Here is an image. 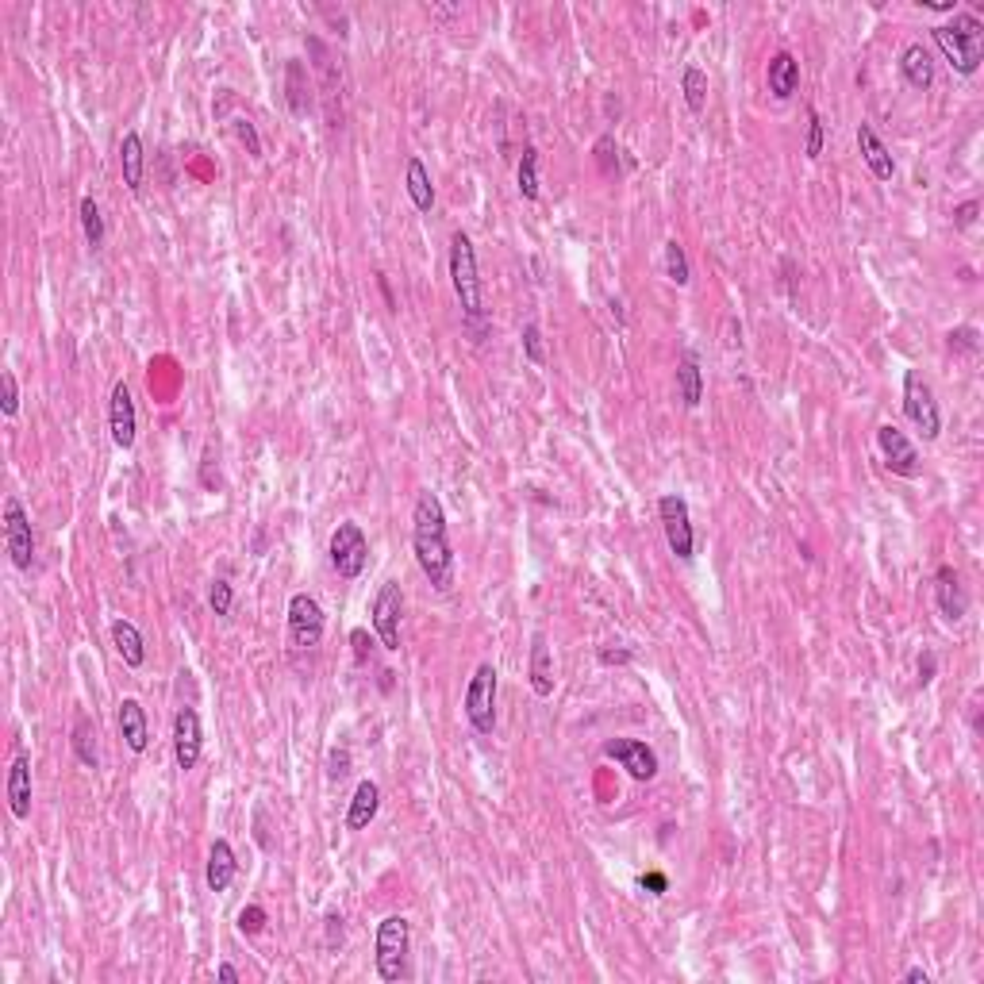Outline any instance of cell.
Wrapping results in <instances>:
<instances>
[{"label": "cell", "mask_w": 984, "mask_h": 984, "mask_svg": "<svg viewBox=\"0 0 984 984\" xmlns=\"http://www.w3.org/2000/svg\"><path fill=\"white\" fill-rule=\"evenodd\" d=\"M412 546H416V562L423 577L435 585V592L454 589V550H450V531H446V512L443 500L431 489L416 496V512H412Z\"/></svg>", "instance_id": "obj_1"}, {"label": "cell", "mask_w": 984, "mask_h": 984, "mask_svg": "<svg viewBox=\"0 0 984 984\" xmlns=\"http://www.w3.org/2000/svg\"><path fill=\"white\" fill-rule=\"evenodd\" d=\"M938 50L946 54L950 70H958L961 77H973L981 70L984 58V24L973 16V12H958L950 24L931 27Z\"/></svg>", "instance_id": "obj_2"}, {"label": "cell", "mask_w": 984, "mask_h": 984, "mask_svg": "<svg viewBox=\"0 0 984 984\" xmlns=\"http://www.w3.org/2000/svg\"><path fill=\"white\" fill-rule=\"evenodd\" d=\"M450 285L454 296L462 304V316L469 320V327H481L485 323V296H481V277H477V250L466 231H454L450 235Z\"/></svg>", "instance_id": "obj_3"}, {"label": "cell", "mask_w": 984, "mask_h": 984, "mask_svg": "<svg viewBox=\"0 0 984 984\" xmlns=\"http://www.w3.org/2000/svg\"><path fill=\"white\" fill-rule=\"evenodd\" d=\"M377 977L389 984L412 977V923L404 915H385L377 923Z\"/></svg>", "instance_id": "obj_4"}, {"label": "cell", "mask_w": 984, "mask_h": 984, "mask_svg": "<svg viewBox=\"0 0 984 984\" xmlns=\"http://www.w3.org/2000/svg\"><path fill=\"white\" fill-rule=\"evenodd\" d=\"M496 685H500V673L492 662H481L469 677L466 689V719L477 735H492L496 731Z\"/></svg>", "instance_id": "obj_5"}, {"label": "cell", "mask_w": 984, "mask_h": 984, "mask_svg": "<svg viewBox=\"0 0 984 984\" xmlns=\"http://www.w3.org/2000/svg\"><path fill=\"white\" fill-rule=\"evenodd\" d=\"M904 416L923 431L927 443H935L938 435H942V412H938L935 389H931V381L919 369L904 373Z\"/></svg>", "instance_id": "obj_6"}, {"label": "cell", "mask_w": 984, "mask_h": 984, "mask_svg": "<svg viewBox=\"0 0 984 984\" xmlns=\"http://www.w3.org/2000/svg\"><path fill=\"white\" fill-rule=\"evenodd\" d=\"M327 554H331V566L343 581H354L362 577V569L369 562V539L366 531L354 523V519H343L335 531H331V542H327Z\"/></svg>", "instance_id": "obj_7"}, {"label": "cell", "mask_w": 984, "mask_h": 984, "mask_svg": "<svg viewBox=\"0 0 984 984\" xmlns=\"http://www.w3.org/2000/svg\"><path fill=\"white\" fill-rule=\"evenodd\" d=\"M658 516H662V531H665L669 550H673L681 562H692V558H696V527H692L685 496L665 492L662 500H658Z\"/></svg>", "instance_id": "obj_8"}, {"label": "cell", "mask_w": 984, "mask_h": 984, "mask_svg": "<svg viewBox=\"0 0 984 984\" xmlns=\"http://www.w3.org/2000/svg\"><path fill=\"white\" fill-rule=\"evenodd\" d=\"M369 619H373V631L385 650H400V619H404V592L396 581H385L377 596H373V608H369Z\"/></svg>", "instance_id": "obj_9"}, {"label": "cell", "mask_w": 984, "mask_h": 984, "mask_svg": "<svg viewBox=\"0 0 984 984\" xmlns=\"http://www.w3.org/2000/svg\"><path fill=\"white\" fill-rule=\"evenodd\" d=\"M323 627H327V619H323L320 600L312 592H296L293 600H289V639H293L296 650L320 646Z\"/></svg>", "instance_id": "obj_10"}, {"label": "cell", "mask_w": 984, "mask_h": 984, "mask_svg": "<svg viewBox=\"0 0 984 984\" xmlns=\"http://www.w3.org/2000/svg\"><path fill=\"white\" fill-rule=\"evenodd\" d=\"M4 546L12 554V566L31 569V562H35V531H31V516L24 512V504L16 496L4 500Z\"/></svg>", "instance_id": "obj_11"}, {"label": "cell", "mask_w": 984, "mask_h": 984, "mask_svg": "<svg viewBox=\"0 0 984 984\" xmlns=\"http://www.w3.org/2000/svg\"><path fill=\"white\" fill-rule=\"evenodd\" d=\"M877 446H881V454H885V466L892 469L896 477H908V481H915V477L923 473V458H919L915 443H911L900 427L881 423V427H877Z\"/></svg>", "instance_id": "obj_12"}, {"label": "cell", "mask_w": 984, "mask_h": 984, "mask_svg": "<svg viewBox=\"0 0 984 984\" xmlns=\"http://www.w3.org/2000/svg\"><path fill=\"white\" fill-rule=\"evenodd\" d=\"M604 758L619 762L635 781H642V785L658 777V754H654V746H646L642 738H608V742H604Z\"/></svg>", "instance_id": "obj_13"}, {"label": "cell", "mask_w": 984, "mask_h": 984, "mask_svg": "<svg viewBox=\"0 0 984 984\" xmlns=\"http://www.w3.org/2000/svg\"><path fill=\"white\" fill-rule=\"evenodd\" d=\"M200 750H204V731H200V715L197 708H177L173 715V758H177V769L189 773L197 769Z\"/></svg>", "instance_id": "obj_14"}, {"label": "cell", "mask_w": 984, "mask_h": 984, "mask_svg": "<svg viewBox=\"0 0 984 984\" xmlns=\"http://www.w3.org/2000/svg\"><path fill=\"white\" fill-rule=\"evenodd\" d=\"M108 431H112V443L120 450H131L135 446V435H139V412H135V396L127 389V381H116L112 385V396H108Z\"/></svg>", "instance_id": "obj_15"}, {"label": "cell", "mask_w": 984, "mask_h": 984, "mask_svg": "<svg viewBox=\"0 0 984 984\" xmlns=\"http://www.w3.org/2000/svg\"><path fill=\"white\" fill-rule=\"evenodd\" d=\"M935 600H938V612H942L946 623H958L961 615H965V608H969V596H965V585H961V577L954 566H938Z\"/></svg>", "instance_id": "obj_16"}, {"label": "cell", "mask_w": 984, "mask_h": 984, "mask_svg": "<svg viewBox=\"0 0 984 984\" xmlns=\"http://www.w3.org/2000/svg\"><path fill=\"white\" fill-rule=\"evenodd\" d=\"M858 150H861V162L869 166V173L877 181H892L896 177V162L888 154L885 139L873 131V123H858Z\"/></svg>", "instance_id": "obj_17"}, {"label": "cell", "mask_w": 984, "mask_h": 984, "mask_svg": "<svg viewBox=\"0 0 984 984\" xmlns=\"http://www.w3.org/2000/svg\"><path fill=\"white\" fill-rule=\"evenodd\" d=\"M765 85H769L773 100H792L796 97V89H800V62H796V54H792V50H777V54L769 58Z\"/></svg>", "instance_id": "obj_18"}, {"label": "cell", "mask_w": 984, "mask_h": 984, "mask_svg": "<svg viewBox=\"0 0 984 984\" xmlns=\"http://www.w3.org/2000/svg\"><path fill=\"white\" fill-rule=\"evenodd\" d=\"M120 735L127 742L131 754H147L150 746V727H147V708L135 700V696H123L120 700Z\"/></svg>", "instance_id": "obj_19"}, {"label": "cell", "mask_w": 984, "mask_h": 984, "mask_svg": "<svg viewBox=\"0 0 984 984\" xmlns=\"http://www.w3.org/2000/svg\"><path fill=\"white\" fill-rule=\"evenodd\" d=\"M377 812H381V785L366 777V781H358L354 800L346 808V831H366L369 823L377 819Z\"/></svg>", "instance_id": "obj_20"}, {"label": "cell", "mask_w": 984, "mask_h": 984, "mask_svg": "<svg viewBox=\"0 0 984 984\" xmlns=\"http://www.w3.org/2000/svg\"><path fill=\"white\" fill-rule=\"evenodd\" d=\"M235 873H239V858H235L231 842H227V838H216V842H212V850H208V869H204V881H208L212 892H227L231 881H235Z\"/></svg>", "instance_id": "obj_21"}, {"label": "cell", "mask_w": 984, "mask_h": 984, "mask_svg": "<svg viewBox=\"0 0 984 984\" xmlns=\"http://www.w3.org/2000/svg\"><path fill=\"white\" fill-rule=\"evenodd\" d=\"M527 677H531V689L539 700L554 696V658H550V642L542 631L531 635V665H527Z\"/></svg>", "instance_id": "obj_22"}, {"label": "cell", "mask_w": 984, "mask_h": 984, "mask_svg": "<svg viewBox=\"0 0 984 984\" xmlns=\"http://www.w3.org/2000/svg\"><path fill=\"white\" fill-rule=\"evenodd\" d=\"M900 74H904V81H908L911 89L927 93L935 85V58H931V50L923 47V43L904 47V54H900Z\"/></svg>", "instance_id": "obj_23"}, {"label": "cell", "mask_w": 984, "mask_h": 984, "mask_svg": "<svg viewBox=\"0 0 984 984\" xmlns=\"http://www.w3.org/2000/svg\"><path fill=\"white\" fill-rule=\"evenodd\" d=\"M8 808L24 823L31 819V758L16 754V762L8 769Z\"/></svg>", "instance_id": "obj_24"}, {"label": "cell", "mask_w": 984, "mask_h": 984, "mask_svg": "<svg viewBox=\"0 0 984 984\" xmlns=\"http://www.w3.org/2000/svg\"><path fill=\"white\" fill-rule=\"evenodd\" d=\"M120 170H123V185H127L131 193H143L147 158H143V139H139V131H127L120 139Z\"/></svg>", "instance_id": "obj_25"}, {"label": "cell", "mask_w": 984, "mask_h": 984, "mask_svg": "<svg viewBox=\"0 0 984 984\" xmlns=\"http://www.w3.org/2000/svg\"><path fill=\"white\" fill-rule=\"evenodd\" d=\"M112 646H116V654L123 658L127 669H143V662H147V646H143V635H139V627H135L131 619H116V623H112Z\"/></svg>", "instance_id": "obj_26"}, {"label": "cell", "mask_w": 984, "mask_h": 984, "mask_svg": "<svg viewBox=\"0 0 984 984\" xmlns=\"http://www.w3.org/2000/svg\"><path fill=\"white\" fill-rule=\"evenodd\" d=\"M677 393H681L685 408H700V400H704V373H700V358L692 350H685L677 362Z\"/></svg>", "instance_id": "obj_27"}, {"label": "cell", "mask_w": 984, "mask_h": 984, "mask_svg": "<svg viewBox=\"0 0 984 984\" xmlns=\"http://www.w3.org/2000/svg\"><path fill=\"white\" fill-rule=\"evenodd\" d=\"M408 197L416 204V212L435 208V185H431V173L419 158H408Z\"/></svg>", "instance_id": "obj_28"}, {"label": "cell", "mask_w": 984, "mask_h": 984, "mask_svg": "<svg viewBox=\"0 0 984 984\" xmlns=\"http://www.w3.org/2000/svg\"><path fill=\"white\" fill-rule=\"evenodd\" d=\"M74 754H77V762L85 765V769H97L100 765V754H97V727H93V719L89 715H77V723H74Z\"/></svg>", "instance_id": "obj_29"}, {"label": "cell", "mask_w": 984, "mask_h": 984, "mask_svg": "<svg viewBox=\"0 0 984 984\" xmlns=\"http://www.w3.org/2000/svg\"><path fill=\"white\" fill-rule=\"evenodd\" d=\"M285 89H289V108H293V116H304V112L312 108L304 62H296V58H289V62H285Z\"/></svg>", "instance_id": "obj_30"}, {"label": "cell", "mask_w": 984, "mask_h": 984, "mask_svg": "<svg viewBox=\"0 0 984 984\" xmlns=\"http://www.w3.org/2000/svg\"><path fill=\"white\" fill-rule=\"evenodd\" d=\"M681 93H685V104H689L692 116H700L708 108V74L700 66H685L681 74Z\"/></svg>", "instance_id": "obj_31"}, {"label": "cell", "mask_w": 984, "mask_h": 984, "mask_svg": "<svg viewBox=\"0 0 984 984\" xmlns=\"http://www.w3.org/2000/svg\"><path fill=\"white\" fill-rule=\"evenodd\" d=\"M516 181H519V197L523 200H539V150L523 147V158L516 166Z\"/></svg>", "instance_id": "obj_32"}, {"label": "cell", "mask_w": 984, "mask_h": 984, "mask_svg": "<svg viewBox=\"0 0 984 984\" xmlns=\"http://www.w3.org/2000/svg\"><path fill=\"white\" fill-rule=\"evenodd\" d=\"M77 212H81V231H85V243L93 246V250H100V246H104V216H100V204L93 197H85Z\"/></svg>", "instance_id": "obj_33"}, {"label": "cell", "mask_w": 984, "mask_h": 984, "mask_svg": "<svg viewBox=\"0 0 984 984\" xmlns=\"http://www.w3.org/2000/svg\"><path fill=\"white\" fill-rule=\"evenodd\" d=\"M665 273H669V281H673L677 289H685V285L692 281L689 258H685V246L677 243V239H669V243H665Z\"/></svg>", "instance_id": "obj_34"}, {"label": "cell", "mask_w": 984, "mask_h": 984, "mask_svg": "<svg viewBox=\"0 0 984 984\" xmlns=\"http://www.w3.org/2000/svg\"><path fill=\"white\" fill-rule=\"evenodd\" d=\"M0 412L8 419L20 416V385H16V373L12 369L0 373Z\"/></svg>", "instance_id": "obj_35"}, {"label": "cell", "mask_w": 984, "mask_h": 984, "mask_svg": "<svg viewBox=\"0 0 984 984\" xmlns=\"http://www.w3.org/2000/svg\"><path fill=\"white\" fill-rule=\"evenodd\" d=\"M231 604H235V589H231V581H227V577H216V581H212V589H208V608L220 615V619H227V615H231Z\"/></svg>", "instance_id": "obj_36"}, {"label": "cell", "mask_w": 984, "mask_h": 984, "mask_svg": "<svg viewBox=\"0 0 984 984\" xmlns=\"http://www.w3.org/2000/svg\"><path fill=\"white\" fill-rule=\"evenodd\" d=\"M266 923H270V911L262 908V904H246V908L239 911V931H243V935H262Z\"/></svg>", "instance_id": "obj_37"}, {"label": "cell", "mask_w": 984, "mask_h": 984, "mask_svg": "<svg viewBox=\"0 0 984 984\" xmlns=\"http://www.w3.org/2000/svg\"><path fill=\"white\" fill-rule=\"evenodd\" d=\"M231 131H235V139L246 147L250 158H262V139H258V131H254V123L246 120V116H235L231 120Z\"/></svg>", "instance_id": "obj_38"}, {"label": "cell", "mask_w": 984, "mask_h": 984, "mask_svg": "<svg viewBox=\"0 0 984 984\" xmlns=\"http://www.w3.org/2000/svg\"><path fill=\"white\" fill-rule=\"evenodd\" d=\"M523 354L531 366H546V350H542V331L539 323H527L523 327Z\"/></svg>", "instance_id": "obj_39"}, {"label": "cell", "mask_w": 984, "mask_h": 984, "mask_svg": "<svg viewBox=\"0 0 984 984\" xmlns=\"http://www.w3.org/2000/svg\"><path fill=\"white\" fill-rule=\"evenodd\" d=\"M946 339H950V350H958V354H977L981 350V331L977 327H958Z\"/></svg>", "instance_id": "obj_40"}, {"label": "cell", "mask_w": 984, "mask_h": 984, "mask_svg": "<svg viewBox=\"0 0 984 984\" xmlns=\"http://www.w3.org/2000/svg\"><path fill=\"white\" fill-rule=\"evenodd\" d=\"M804 154H808L812 162L823 154V116H819L815 108H808V143H804Z\"/></svg>", "instance_id": "obj_41"}, {"label": "cell", "mask_w": 984, "mask_h": 984, "mask_svg": "<svg viewBox=\"0 0 984 984\" xmlns=\"http://www.w3.org/2000/svg\"><path fill=\"white\" fill-rule=\"evenodd\" d=\"M346 773H350V750H346V746H335V750L327 754V777H331V781H343Z\"/></svg>", "instance_id": "obj_42"}, {"label": "cell", "mask_w": 984, "mask_h": 984, "mask_svg": "<svg viewBox=\"0 0 984 984\" xmlns=\"http://www.w3.org/2000/svg\"><path fill=\"white\" fill-rule=\"evenodd\" d=\"M612 150H615L612 135H604V139H600V143H596V158H600V170L608 173V177H612V173L619 170V158H615Z\"/></svg>", "instance_id": "obj_43"}, {"label": "cell", "mask_w": 984, "mask_h": 984, "mask_svg": "<svg viewBox=\"0 0 984 984\" xmlns=\"http://www.w3.org/2000/svg\"><path fill=\"white\" fill-rule=\"evenodd\" d=\"M323 931H327V950H339L343 946V938H346V931H343V915H327L323 919Z\"/></svg>", "instance_id": "obj_44"}, {"label": "cell", "mask_w": 984, "mask_h": 984, "mask_svg": "<svg viewBox=\"0 0 984 984\" xmlns=\"http://www.w3.org/2000/svg\"><path fill=\"white\" fill-rule=\"evenodd\" d=\"M350 646H354V662H369V650H373V639H369L366 627H354L350 631Z\"/></svg>", "instance_id": "obj_45"}, {"label": "cell", "mask_w": 984, "mask_h": 984, "mask_svg": "<svg viewBox=\"0 0 984 984\" xmlns=\"http://www.w3.org/2000/svg\"><path fill=\"white\" fill-rule=\"evenodd\" d=\"M216 466V458L212 454H204V462H200V485L208 492H216L220 489V469H212Z\"/></svg>", "instance_id": "obj_46"}, {"label": "cell", "mask_w": 984, "mask_h": 984, "mask_svg": "<svg viewBox=\"0 0 984 984\" xmlns=\"http://www.w3.org/2000/svg\"><path fill=\"white\" fill-rule=\"evenodd\" d=\"M977 212H981V204H977V200H965L961 208H954V223H958V227H973Z\"/></svg>", "instance_id": "obj_47"}, {"label": "cell", "mask_w": 984, "mask_h": 984, "mask_svg": "<svg viewBox=\"0 0 984 984\" xmlns=\"http://www.w3.org/2000/svg\"><path fill=\"white\" fill-rule=\"evenodd\" d=\"M631 658H635V654H631L627 646H619V650H612V646H604V650H600V665H627V662H631Z\"/></svg>", "instance_id": "obj_48"}, {"label": "cell", "mask_w": 984, "mask_h": 984, "mask_svg": "<svg viewBox=\"0 0 984 984\" xmlns=\"http://www.w3.org/2000/svg\"><path fill=\"white\" fill-rule=\"evenodd\" d=\"M639 885L650 892V896H665V888H669V881H665V873H642L639 877Z\"/></svg>", "instance_id": "obj_49"}, {"label": "cell", "mask_w": 984, "mask_h": 984, "mask_svg": "<svg viewBox=\"0 0 984 984\" xmlns=\"http://www.w3.org/2000/svg\"><path fill=\"white\" fill-rule=\"evenodd\" d=\"M935 681V654H923L919 658V685H931Z\"/></svg>", "instance_id": "obj_50"}, {"label": "cell", "mask_w": 984, "mask_h": 984, "mask_svg": "<svg viewBox=\"0 0 984 984\" xmlns=\"http://www.w3.org/2000/svg\"><path fill=\"white\" fill-rule=\"evenodd\" d=\"M377 289H381V296H385V308L396 312V296H393V289H389V277H385V273H377Z\"/></svg>", "instance_id": "obj_51"}, {"label": "cell", "mask_w": 984, "mask_h": 984, "mask_svg": "<svg viewBox=\"0 0 984 984\" xmlns=\"http://www.w3.org/2000/svg\"><path fill=\"white\" fill-rule=\"evenodd\" d=\"M216 977L227 981V984H235L239 981V969H235V965H227V961H220V965H216Z\"/></svg>", "instance_id": "obj_52"}, {"label": "cell", "mask_w": 984, "mask_h": 984, "mask_svg": "<svg viewBox=\"0 0 984 984\" xmlns=\"http://www.w3.org/2000/svg\"><path fill=\"white\" fill-rule=\"evenodd\" d=\"M904 981H908V984H927L931 977H927V969H919V965H915V969H908V973H904Z\"/></svg>", "instance_id": "obj_53"}]
</instances>
